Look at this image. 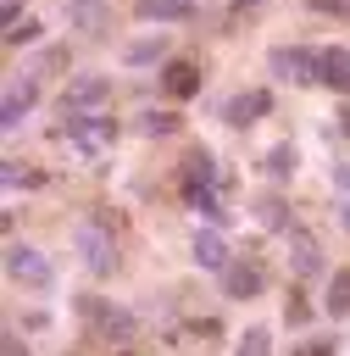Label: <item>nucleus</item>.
Returning <instances> with one entry per match:
<instances>
[{
  "instance_id": "nucleus-1",
  "label": "nucleus",
  "mask_w": 350,
  "mask_h": 356,
  "mask_svg": "<svg viewBox=\"0 0 350 356\" xmlns=\"http://www.w3.org/2000/svg\"><path fill=\"white\" fill-rule=\"evenodd\" d=\"M72 156H83V161H100L106 150H117V139H122V122L117 117H106V111H61V122L50 128Z\"/></svg>"
},
{
  "instance_id": "nucleus-2",
  "label": "nucleus",
  "mask_w": 350,
  "mask_h": 356,
  "mask_svg": "<svg viewBox=\"0 0 350 356\" xmlns=\"http://www.w3.org/2000/svg\"><path fill=\"white\" fill-rule=\"evenodd\" d=\"M72 250H78V261H83L89 278H111V273L122 267V256H117V217H111V211L78 217V222H72Z\"/></svg>"
},
{
  "instance_id": "nucleus-3",
  "label": "nucleus",
  "mask_w": 350,
  "mask_h": 356,
  "mask_svg": "<svg viewBox=\"0 0 350 356\" xmlns=\"http://www.w3.org/2000/svg\"><path fill=\"white\" fill-rule=\"evenodd\" d=\"M72 312H78V323H83L100 345H133V339H139V317H133L128 306L106 300V295H72Z\"/></svg>"
},
{
  "instance_id": "nucleus-4",
  "label": "nucleus",
  "mask_w": 350,
  "mask_h": 356,
  "mask_svg": "<svg viewBox=\"0 0 350 356\" xmlns=\"http://www.w3.org/2000/svg\"><path fill=\"white\" fill-rule=\"evenodd\" d=\"M267 72L272 83H300V89H322V50L317 44H272L267 50Z\"/></svg>"
},
{
  "instance_id": "nucleus-5",
  "label": "nucleus",
  "mask_w": 350,
  "mask_h": 356,
  "mask_svg": "<svg viewBox=\"0 0 350 356\" xmlns=\"http://www.w3.org/2000/svg\"><path fill=\"white\" fill-rule=\"evenodd\" d=\"M6 278L28 295H50L56 289V261L39 250V245H22V239H6Z\"/></svg>"
},
{
  "instance_id": "nucleus-6",
  "label": "nucleus",
  "mask_w": 350,
  "mask_h": 356,
  "mask_svg": "<svg viewBox=\"0 0 350 356\" xmlns=\"http://www.w3.org/2000/svg\"><path fill=\"white\" fill-rule=\"evenodd\" d=\"M272 106H278V95H272L267 83H244V89H233V95L222 100V128L244 134V128H256L261 117H272Z\"/></svg>"
},
{
  "instance_id": "nucleus-7",
  "label": "nucleus",
  "mask_w": 350,
  "mask_h": 356,
  "mask_svg": "<svg viewBox=\"0 0 350 356\" xmlns=\"http://www.w3.org/2000/svg\"><path fill=\"white\" fill-rule=\"evenodd\" d=\"M222 178H228V172H217V156H211L206 145H194V150L178 161V195H183V206H194L200 195H217Z\"/></svg>"
},
{
  "instance_id": "nucleus-8",
  "label": "nucleus",
  "mask_w": 350,
  "mask_h": 356,
  "mask_svg": "<svg viewBox=\"0 0 350 356\" xmlns=\"http://www.w3.org/2000/svg\"><path fill=\"white\" fill-rule=\"evenodd\" d=\"M156 89H161V100H167V106H189V100L206 89V72H200V61H194V56H172V61L156 72Z\"/></svg>"
},
{
  "instance_id": "nucleus-9",
  "label": "nucleus",
  "mask_w": 350,
  "mask_h": 356,
  "mask_svg": "<svg viewBox=\"0 0 350 356\" xmlns=\"http://www.w3.org/2000/svg\"><path fill=\"white\" fill-rule=\"evenodd\" d=\"M106 100H111V78L106 72H67L61 111H106Z\"/></svg>"
},
{
  "instance_id": "nucleus-10",
  "label": "nucleus",
  "mask_w": 350,
  "mask_h": 356,
  "mask_svg": "<svg viewBox=\"0 0 350 356\" xmlns=\"http://www.w3.org/2000/svg\"><path fill=\"white\" fill-rule=\"evenodd\" d=\"M33 106H39V78H33V72H11V78H6V95H0V128L17 134Z\"/></svg>"
},
{
  "instance_id": "nucleus-11",
  "label": "nucleus",
  "mask_w": 350,
  "mask_h": 356,
  "mask_svg": "<svg viewBox=\"0 0 350 356\" xmlns=\"http://www.w3.org/2000/svg\"><path fill=\"white\" fill-rule=\"evenodd\" d=\"M289 278H294V284L328 278V256H322V239H317L311 228H294V234H289Z\"/></svg>"
},
{
  "instance_id": "nucleus-12",
  "label": "nucleus",
  "mask_w": 350,
  "mask_h": 356,
  "mask_svg": "<svg viewBox=\"0 0 350 356\" xmlns=\"http://www.w3.org/2000/svg\"><path fill=\"white\" fill-rule=\"evenodd\" d=\"M189 261L200 267V273H228V261H233V245H228V234L222 228H194L189 234Z\"/></svg>"
},
{
  "instance_id": "nucleus-13",
  "label": "nucleus",
  "mask_w": 350,
  "mask_h": 356,
  "mask_svg": "<svg viewBox=\"0 0 350 356\" xmlns=\"http://www.w3.org/2000/svg\"><path fill=\"white\" fill-rule=\"evenodd\" d=\"M217 284H222V295H228V300H256V295L267 289V267H261L256 256H233V261H228V273H222Z\"/></svg>"
},
{
  "instance_id": "nucleus-14",
  "label": "nucleus",
  "mask_w": 350,
  "mask_h": 356,
  "mask_svg": "<svg viewBox=\"0 0 350 356\" xmlns=\"http://www.w3.org/2000/svg\"><path fill=\"white\" fill-rule=\"evenodd\" d=\"M250 217L267 228V234H294V206L283 189H256L250 195Z\"/></svg>"
},
{
  "instance_id": "nucleus-15",
  "label": "nucleus",
  "mask_w": 350,
  "mask_h": 356,
  "mask_svg": "<svg viewBox=\"0 0 350 356\" xmlns=\"http://www.w3.org/2000/svg\"><path fill=\"white\" fill-rule=\"evenodd\" d=\"M61 17H67L72 33L100 39V33L111 28V0H61Z\"/></svg>"
},
{
  "instance_id": "nucleus-16",
  "label": "nucleus",
  "mask_w": 350,
  "mask_h": 356,
  "mask_svg": "<svg viewBox=\"0 0 350 356\" xmlns=\"http://www.w3.org/2000/svg\"><path fill=\"white\" fill-rule=\"evenodd\" d=\"M128 11H133L139 22L172 28V22H194V17H200V0H128Z\"/></svg>"
},
{
  "instance_id": "nucleus-17",
  "label": "nucleus",
  "mask_w": 350,
  "mask_h": 356,
  "mask_svg": "<svg viewBox=\"0 0 350 356\" xmlns=\"http://www.w3.org/2000/svg\"><path fill=\"white\" fill-rule=\"evenodd\" d=\"M172 61V50H167V33H133L128 44H122V67H167Z\"/></svg>"
},
{
  "instance_id": "nucleus-18",
  "label": "nucleus",
  "mask_w": 350,
  "mask_h": 356,
  "mask_svg": "<svg viewBox=\"0 0 350 356\" xmlns=\"http://www.w3.org/2000/svg\"><path fill=\"white\" fill-rule=\"evenodd\" d=\"M322 89H333L350 106V50L344 44H322Z\"/></svg>"
},
{
  "instance_id": "nucleus-19",
  "label": "nucleus",
  "mask_w": 350,
  "mask_h": 356,
  "mask_svg": "<svg viewBox=\"0 0 350 356\" xmlns=\"http://www.w3.org/2000/svg\"><path fill=\"white\" fill-rule=\"evenodd\" d=\"M294 167H300V145H294V139H278V145L261 156V172L272 178V189H283V184L294 178Z\"/></svg>"
},
{
  "instance_id": "nucleus-20",
  "label": "nucleus",
  "mask_w": 350,
  "mask_h": 356,
  "mask_svg": "<svg viewBox=\"0 0 350 356\" xmlns=\"http://www.w3.org/2000/svg\"><path fill=\"white\" fill-rule=\"evenodd\" d=\"M183 122H178V106H144L139 117H133V134H144V139H161V134H178Z\"/></svg>"
},
{
  "instance_id": "nucleus-21",
  "label": "nucleus",
  "mask_w": 350,
  "mask_h": 356,
  "mask_svg": "<svg viewBox=\"0 0 350 356\" xmlns=\"http://www.w3.org/2000/svg\"><path fill=\"white\" fill-rule=\"evenodd\" d=\"M322 312L339 323V317H350V267H339V273H328L322 278Z\"/></svg>"
},
{
  "instance_id": "nucleus-22",
  "label": "nucleus",
  "mask_w": 350,
  "mask_h": 356,
  "mask_svg": "<svg viewBox=\"0 0 350 356\" xmlns=\"http://www.w3.org/2000/svg\"><path fill=\"white\" fill-rule=\"evenodd\" d=\"M0 184H6V195H17V189H44V167L6 156V172H0Z\"/></svg>"
},
{
  "instance_id": "nucleus-23",
  "label": "nucleus",
  "mask_w": 350,
  "mask_h": 356,
  "mask_svg": "<svg viewBox=\"0 0 350 356\" xmlns=\"http://www.w3.org/2000/svg\"><path fill=\"white\" fill-rule=\"evenodd\" d=\"M233 356H272V328H267V323H250V328L233 339Z\"/></svg>"
},
{
  "instance_id": "nucleus-24",
  "label": "nucleus",
  "mask_w": 350,
  "mask_h": 356,
  "mask_svg": "<svg viewBox=\"0 0 350 356\" xmlns=\"http://www.w3.org/2000/svg\"><path fill=\"white\" fill-rule=\"evenodd\" d=\"M311 312H317V306L300 295V284H289V295H283V323H289V328H306V323H311Z\"/></svg>"
},
{
  "instance_id": "nucleus-25",
  "label": "nucleus",
  "mask_w": 350,
  "mask_h": 356,
  "mask_svg": "<svg viewBox=\"0 0 350 356\" xmlns=\"http://www.w3.org/2000/svg\"><path fill=\"white\" fill-rule=\"evenodd\" d=\"M39 39H44V22H39V17H28V22H17V28L6 33V50H33Z\"/></svg>"
},
{
  "instance_id": "nucleus-26",
  "label": "nucleus",
  "mask_w": 350,
  "mask_h": 356,
  "mask_svg": "<svg viewBox=\"0 0 350 356\" xmlns=\"http://www.w3.org/2000/svg\"><path fill=\"white\" fill-rule=\"evenodd\" d=\"M306 11H317V17H339V22H350V0H300Z\"/></svg>"
},
{
  "instance_id": "nucleus-27",
  "label": "nucleus",
  "mask_w": 350,
  "mask_h": 356,
  "mask_svg": "<svg viewBox=\"0 0 350 356\" xmlns=\"http://www.w3.org/2000/svg\"><path fill=\"white\" fill-rule=\"evenodd\" d=\"M22 11H28V0H0V17H6V33H11L17 22H28Z\"/></svg>"
},
{
  "instance_id": "nucleus-28",
  "label": "nucleus",
  "mask_w": 350,
  "mask_h": 356,
  "mask_svg": "<svg viewBox=\"0 0 350 356\" xmlns=\"http://www.w3.org/2000/svg\"><path fill=\"white\" fill-rule=\"evenodd\" d=\"M6 356H33V350H28V339H22L17 328H6Z\"/></svg>"
},
{
  "instance_id": "nucleus-29",
  "label": "nucleus",
  "mask_w": 350,
  "mask_h": 356,
  "mask_svg": "<svg viewBox=\"0 0 350 356\" xmlns=\"http://www.w3.org/2000/svg\"><path fill=\"white\" fill-rule=\"evenodd\" d=\"M306 350H311V356H333V350H339V339H328V334H322V339H306Z\"/></svg>"
},
{
  "instance_id": "nucleus-30",
  "label": "nucleus",
  "mask_w": 350,
  "mask_h": 356,
  "mask_svg": "<svg viewBox=\"0 0 350 356\" xmlns=\"http://www.w3.org/2000/svg\"><path fill=\"white\" fill-rule=\"evenodd\" d=\"M333 189H344V195H350V161H333Z\"/></svg>"
},
{
  "instance_id": "nucleus-31",
  "label": "nucleus",
  "mask_w": 350,
  "mask_h": 356,
  "mask_svg": "<svg viewBox=\"0 0 350 356\" xmlns=\"http://www.w3.org/2000/svg\"><path fill=\"white\" fill-rule=\"evenodd\" d=\"M261 6H267V0H228V11H233V17H244V11H261Z\"/></svg>"
},
{
  "instance_id": "nucleus-32",
  "label": "nucleus",
  "mask_w": 350,
  "mask_h": 356,
  "mask_svg": "<svg viewBox=\"0 0 350 356\" xmlns=\"http://www.w3.org/2000/svg\"><path fill=\"white\" fill-rule=\"evenodd\" d=\"M333 128H339V134H344V139H350V106H344V111H339V122H333Z\"/></svg>"
},
{
  "instance_id": "nucleus-33",
  "label": "nucleus",
  "mask_w": 350,
  "mask_h": 356,
  "mask_svg": "<svg viewBox=\"0 0 350 356\" xmlns=\"http://www.w3.org/2000/svg\"><path fill=\"white\" fill-rule=\"evenodd\" d=\"M339 228L350 234V200H339Z\"/></svg>"
}]
</instances>
